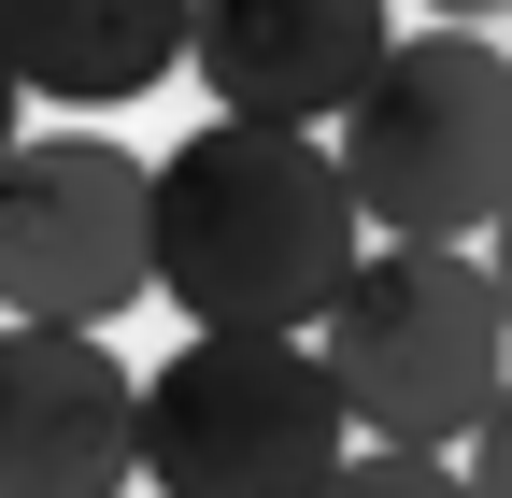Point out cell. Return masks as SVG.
Segmentation results:
<instances>
[{
    "mask_svg": "<svg viewBox=\"0 0 512 498\" xmlns=\"http://www.w3.org/2000/svg\"><path fill=\"white\" fill-rule=\"evenodd\" d=\"M143 299V157L114 129L0 143V328H114Z\"/></svg>",
    "mask_w": 512,
    "mask_h": 498,
    "instance_id": "cell-5",
    "label": "cell"
},
{
    "mask_svg": "<svg viewBox=\"0 0 512 498\" xmlns=\"http://www.w3.org/2000/svg\"><path fill=\"white\" fill-rule=\"evenodd\" d=\"M128 484V356L100 328H0V498Z\"/></svg>",
    "mask_w": 512,
    "mask_h": 498,
    "instance_id": "cell-7",
    "label": "cell"
},
{
    "mask_svg": "<svg viewBox=\"0 0 512 498\" xmlns=\"http://www.w3.org/2000/svg\"><path fill=\"white\" fill-rule=\"evenodd\" d=\"M384 43H399L384 0H185V72L242 129H328Z\"/></svg>",
    "mask_w": 512,
    "mask_h": 498,
    "instance_id": "cell-6",
    "label": "cell"
},
{
    "mask_svg": "<svg viewBox=\"0 0 512 498\" xmlns=\"http://www.w3.org/2000/svg\"><path fill=\"white\" fill-rule=\"evenodd\" d=\"M356 200L313 129H185L143 171V299H171L185 328H242V342H313V314L356 271Z\"/></svg>",
    "mask_w": 512,
    "mask_h": 498,
    "instance_id": "cell-1",
    "label": "cell"
},
{
    "mask_svg": "<svg viewBox=\"0 0 512 498\" xmlns=\"http://www.w3.org/2000/svg\"><path fill=\"white\" fill-rule=\"evenodd\" d=\"M427 15H441V29H484V15H498V0H427Z\"/></svg>",
    "mask_w": 512,
    "mask_h": 498,
    "instance_id": "cell-10",
    "label": "cell"
},
{
    "mask_svg": "<svg viewBox=\"0 0 512 498\" xmlns=\"http://www.w3.org/2000/svg\"><path fill=\"white\" fill-rule=\"evenodd\" d=\"M0 72L15 100L114 114L185 72V0H0Z\"/></svg>",
    "mask_w": 512,
    "mask_h": 498,
    "instance_id": "cell-8",
    "label": "cell"
},
{
    "mask_svg": "<svg viewBox=\"0 0 512 498\" xmlns=\"http://www.w3.org/2000/svg\"><path fill=\"white\" fill-rule=\"evenodd\" d=\"M328 171H342V200L356 228L384 242H484L498 200H512V57L484 29H413V43H384L356 100L328 114Z\"/></svg>",
    "mask_w": 512,
    "mask_h": 498,
    "instance_id": "cell-3",
    "label": "cell"
},
{
    "mask_svg": "<svg viewBox=\"0 0 512 498\" xmlns=\"http://www.w3.org/2000/svg\"><path fill=\"white\" fill-rule=\"evenodd\" d=\"M342 399L313 342H242L185 328L157 370H128V470L157 498H313L342 470Z\"/></svg>",
    "mask_w": 512,
    "mask_h": 498,
    "instance_id": "cell-4",
    "label": "cell"
},
{
    "mask_svg": "<svg viewBox=\"0 0 512 498\" xmlns=\"http://www.w3.org/2000/svg\"><path fill=\"white\" fill-rule=\"evenodd\" d=\"M0 143H15V72H0Z\"/></svg>",
    "mask_w": 512,
    "mask_h": 498,
    "instance_id": "cell-11",
    "label": "cell"
},
{
    "mask_svg": "<svg viewBox=\"0 0 512 498\" xmlns=\"http://www.w3.org/2000/svg\"><path fill=\"white\" fill-rule=\"evenodd\" d=\"M313 498H470L456 456H399V442H342V470L313 484Z\"/></svg>",
    "mask_w": 512,
    "mask_h": 498,
    "instance_id": "cell-9",
    "label": "cell"
},
{
    "mask_svg": "<svg viewBox=\"0 0 512 498\" xmlns=\"http://www.w3.org/2000/svg\"><path fill=\"white\" fill-rule=\"evenodd\" d=\"M313 370L356 442L456 456L498 413V285L470 242H356L342 299L313 314Z\"/></svg>",
    "mask_w": 512,
    "mask_h": 498,
    "instance_id": "cell-2",
    "label": "cell"
}]
</instances>
